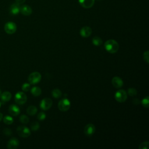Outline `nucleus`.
Listing matches in <instances>:
<instances>
[{"label":"nucleus","instance_id":"obj_23","mask_svg":"<svg viewBox=\"0 0 149 149\" xmlns=\"http://www.w3.org/2000/svg\"><path fill=\"white\" fill-rule=\"evenodd\" d=\"M141 104L145 108H148L149 107V97L147 96L141 100Z\"/></svg>","mask_w":149,"mask_h":149},{"label":"nucleus","instance_id":"obj_22","mask_svg":"<svg viewBox=\"0 0 149 149\" xmlns=\"http://www.w3.org/2000/svg\"><path fill=\"white\" fill-rule=\"evenodd\" d=\"M3 122L6 125H11L13 122V118L9 115H6L3 118Z\"/></svg>","mask_w":149,"mask_h":149},{"label":"nucleus","instance_id":"obj_34","mask_svg":"<svg viewBox=\"0 0 149 149\" xmlns=\"http://www.w3.org/2000/svg\"><path fill=\"white\" fill-rule=\"evenodd\" d=\"M2 101H0V108H1V105H2Z\"/></svg>","mask_w":149,"mask_h":149},{"label":"nucleus","instance_id":"obj_13","mask_svg":"<svg viewBox=\"0 0 149 149\" xmlns=\"http://www.w3.org/2000/svg\"><path fill=\"white\" fill-rule=\"evenodd\" d=\"M9 113L13 116H17L20 112V109L19 107L15 105V104H12L9 106V109H8Z\"/></svg>","mask_w":149,"mask_h":149},{"label":"nucleus","instance_id":"obj_8","mask_svg":"<svg viewBox=\"0 0 149 149\" xmlns=\"http://www.w3.org/2000/svg\"><path fill=\"white\" fill-rule=\"evenodd\" d=\"M52 105V101L49 98H45L41 101L40 107L42 110L46 111L49 109Z\"/></svg>","mask_w":149,"mask_h":149},{"label":"nucleus","instance_id":"obj_11","mask_svg":"<svg viewBox=\"0 0 149 149\" xmlns=\"http://www.w3.org/2000/svg\"><path fill=\"white\" fill-rule=\"evenodd\" d=\"M111 82H112V86L116 88H120L123 85V81L122 79L118 76L113 77L112 79Z\"/></svg>","mask_w":149,"mask_h":149},{"label":"nucleus","instance_id":"obj_28","mask_svg":"<svg viewBox=\"0 0 149 149\" xmlns=\"http://www.w3.org/2000/svg\"><path fill=\"white\" fill-rule=\"evenodd\" d=\"M22 89L23 91H25V92H27V91H29V90L30 89V83H24V84H23V85L22 86Z\"/></svg>","mask_w":149,"mask_h":149},{"label":"nucleus","instance_id":"obj_4","mask_svg":"<svg viewBox=\"0 0 149 149\" xmlns=\"http://www.w3.org/2000/svg\"><path fill=\"white\" fill-rule=\"evenodd\" d=\"M41 79V74L38 72H34L29 74L28 77V81L30 84H36L40 81Z\"/></svg>","mask_w":149,"mask_h":149},{"label":"nucleus","instance_id":"obj_15","mask_svg":"<svg viewBox=\"0 0 149 149\" xmlns=\"http://www.w3.org/2000/svg\"><path fill=\"white\" fill-rule=\"evenodd\" d=\"M20 5L15 2L12 4L9 8V12L13 15H16L20 12Z\"/></svg>","mask_w":149,"mask_h":149},{"label":"nucleus","instance_id":"obj_19","mask_svg":"<svg viewBox=\"0 0 149 149\" xmlns=\"http://www.w3.org/2000/svg\"><path fill=\"white\" fill-rule=\"evenodd\" d=\"M26 112L29 115H31V116H33V115H34L37 112V108L36 106L34 105H30L27 108V110H26Z\"/></svg>","mask_w":149,"mask_h":149},{"label":"nucleus","instance_id":"obj_12","mask_svg":"<svg viewBox=\"0 0 149 149\" xmlns=\"http://www.w3.org/2000/svg\"><path fill=\"white\" fill-rule=\"evenodd\" d=\"M92 33V29L88 26H84L80 30V34L82 37H88Z\"/></svg>","mask_w":149,"mask_h":149},{"label":"nucleus","instance_id":"obj_29","mask_svg":"<svg viewBox=\"0 0 149 149\" xmlns=\"http://www.w3.org/2000/svg\"><path fill=\"white\" fill-rule=\"evenodd\" d=\"M45 118H46V114L44 112H40L37 115V119L39 120L42 121L45 119Z\"/></svg>","mask_w":149,"mask_h":149},{"label":"nucleus","instance_id":"obj_6","mask_svg":"<svg viewBox=\"0 0 149 149\" xmlns=\"http://www.w3.org/2000/svg\"><path fill=\"white\" fill-rule=\"evenodd\" d=\"M15 101L16 104L19 105H23L27 101V95L23 92L19 91L16 93L15 95Z\"/></svg>","mask_w":149,"mask_h":149},{"label":"nucleus","instance_id":"obj_30","mask_svg":"<svg viewBox=\"0 0 149 149\" xmlns=\"http://www.w3.org/2000/svg\"><path fill=\"white\" fill-rule=\"evenodd\" d=\"M143 59L145 62H146L147 63H149V57H148V51L147 50L146 51L144 52L143 53Z\"/></svg>","mask_w":149,"mask_h":149},{"label":"nucleus","instance_id":"obj_16","mask_svg":"<svg viewBox=\"0 0 149 149\" xmlns=\"http://www.w3.org/2000/svg\"><path fill=\"white\" fill-rule=\"evenodd\" d=\"M20 12L24 16H29L32 13V9L31 8L27 5H23L20 6Z\"/></svg>","mask_w":149,"mask_h":149},{"label":"nucleus","instance_id":"obj_14","mask_svg":"<svg viewBox=\"0 0 149 149\" xmlns=\"http://www.w3.org/2000/svg\"><path fill=\"white\" fill-rule=\"evenodd\" d=\"M95 0H79V4L84 8H91L94 4Z\"/></svg>","mask_w":149,"mask_h":149},{"label":"nucleus","instance_id":"obj_24","mask_svg":"<svg viewBox=\"0 0 149 149\" xmlns=\"http://www.w3.org/2000/svg\"><path fill=\"white\" fill-rule=\"evenodd\" d=\"M19 120H20L21 123H22L23 124H27L29 121V118L26 115H22L20 116Z\"/></svg>","mask_w":149,"mask_h":149},{"label":"nucleus","instance_id":"obj_27","mask_svg":"<svg viewBox=\"0 0 149 149\" xmlns=\"http://www.w3.org/2000/svg\"><path fill=\"white\" fill-rule=\"evenodd\" d=\"M148 147H149V142L144 141L139 145V149H148Z\"/></svg>","mask_w":149,"mask_h":149},{"label":"nucleus","instance_id":"obj_33","mask_svg":"<svg viewBox=\"0 0 149 149\" xmlns=\"http://www.w3.org/2000/svg\"><path fill=\"white\" fill-rule=\"evenodd\" d=\"M2 118H3V114L1 112H0V122L1 121Z\"/></svg>","mask_w":149,"mask_h":149},{"label":"nucleus","instance_id":"obj_35","mask_svg":"<svg viewBox=\"0 0 149 149\" xmlns=\"http://www.w3.org/2000/svg\"><path fill=\"white\" fill-rule=\"evenodd\" d=\"M1 94H2V93H1V90H0V97H1Z\"/></svg>","mask_w":149,"mask_h":149},{"label":"nucleus","instance_id":"obj_2","mask_svg":"<svg viewBox=\"0 0 149 149\" xmlns=\"http://www.w3.org/2000/svg\"><path fill=\"white\" fill-rule=\"evenodd\" d=\"M114 97L116 101L118 102H123L127 100V93L124 90L119 89L115 92Z\"/></svg>","mask_w":149,"mask_h":149},{"label":"nucleus","instance_id":"obj_25","mask_svg":"<svg viewBox=\"0 0 149 149\" xmlns=\"http://www.w3.org/2000/svg\"><path fill=\"white\" fill-rule=\"evenodd\" d=\"M40 128V124L38 122L35 121L31 124V129L33 131H37Z\"/></svg>","mask_w":149,"mask_h":149},{"label":"nucleus","instance_id":"obj_31","mask_svg":"<svg viewBox=\"0 0 149 149\" xmlns=\"http://www.w3.org/2000/svg\"><path fill=\"white\" fill-rule=\"evenodd\" d=\"M3 133L6 136H10L12 135V132L11 129H9V128H5L3 130Z\"/></svg>","mask_w":149,"mask_h":149},{"label":"nucleus","instance_id":"obj_17","mask_svg":"<svg viewBox=\"0 0 149 149\" xmlns=\"http://www.w3.org/2000/svg\"><path fill=\"white\" fill-rule=\"evenodd\" d=\"M1 99L2 102L5 103L9 101L12 98V94L9 91H4L1 95Z\"/></svg>","mask_w":149,"mask_h":149},{"label":"nucleus","instance_id":"obj_18","mask_svg":"<svg viewBox=\"0 0 149 149\" xmlns=\"http://www.w3.org/2000/svg\"><path fill=\"white\" fill-rule=\"evenodd\" d=\"M31 93L35 97H37L41 95V89L37 86H34L31 88Z\"/></svg>","mask_w":149,"mask_h":149},{"label":"nucleus","instance_id":"obj_10","mask_svg":"<svg viewBox=\"0 0 149 149\" xmlns=\"http://www.w3.org/2000/svg\"><path fill=\"white\" fill-rule=\"evenodd\" d=\"M19 146V141L16 137L11 138L7 143V147L9 149H16Z\"/></svg>","mask_w":149,"mask_h":149},{"label":"nucleus","instance_id":"obj_26","mask_svg":"<svg viewBox=\"0 0 149 149\" xmlns=\"http://www.w3.org/2000/svg\"><path fill=\"white\" fill-rule=\"evenodd\" d=\"M137 91L136 89L132 87V88H128V90H127V94L130 96H132V97L134 96L137 94Z\"/></svg>","mask_w":149,"mask_h":149},{"label":"nucleus","instance_id":"obj_20","mask_svg":"<svg viewBox=\"0 0 149 149\" xmlns=\"http://www.w3.org/2000/svg\"><path fill=\"white\" fill-rule=\"evenodd\" d=\"M92 43L95 46H100L102 44V40L97 36H95L92 39Z\"/></svg>","mask_w":149,"mask_h":149},{"label":"nucleus","instance_id":"obj_32","mask_svg":"<svg viewBox=\"0 0 149 149\" xmlns=\"http://www.w3.org/2000/svg\"><path fill=\"white\" fill-rule=\"evenodd\" d=\"M15 1H16L15 2H16V3H19L20 5L26 1V0H15Z\"/></svg>","mask_w":149,"mask_h":149},{"label":"nucleus","instance_id":"obj_1","mask_svg":"<svg viewBox=\"0 0 149 149\" xmlns=\"http://www.w3.org/2000/svg\"><path fill=\"white\" fill-rule=\"evenodd\" d=\"M119 44L113 39H109L104 43V48L105 50L111 54L116 53L119 49Z\"/></svg>","mask_w":149,"mask_h":149},{"label":"nucleus","instance_id":"obj_9","mask_svg":"<svg viewBox=\"0 0 149 149\" xmlns=\"http://www.w3.org/2000/svg\"><path fill=\"white\" fill-rule=\"evenodd\" d=\"M95 127L92 123H88L86 125L84 128V133L87 136H91L95 132Z\"/></svg>","mask_w":149,"mask_h":149},{"label":"nucleus","instance_id":"obj_21","mask_svg":"<svg viewBox=\"0 0 149 149\" xmlns=\"http://www.w3.org/2000/svg\"><path fill=\"white\" fill-rule=\"evenodd\" d=\"M52 95L55 98H59L62 95V91L58 88H54L52 91Z\"/></svg>","mask_w":149,"mask_h":149},{"label":"nucleus","instance_id":"obj_3","mask_svg":"<svg viewBox=\"0 0 149 149\" xmlns=\"http://www.w3.org/2000/svg\"><path fill=\"white\" fill-rule=\"evenodd\" d=\"M58 107L61 111L66 112L70 107V102L68 98H63L59 101Z\"/></svg>","mask_w":149,"mask_h":149},{"label":"nucleus","instance_id":"obj_5","mask_svg":"<svg viewBox=\"0 0 149 149\" xmlns=\"http://www.w3.org/2000/svg\"><path fill=\"white\" fill-rule=\"evenodd\" d=\"M17 133L19 134V136L22 137H28L31 134V132L30 129L25 126H19L17 127L16 129Z\"/></svg>","mask_w":149,"mask_h":149},{"label":"nucleus","instance_id":"obj_7","mask_svg":"<svg viewBox=\"0 0 149 149\" xmlns=\"http://www.w3.org/2000/svg\"><path fill=\"white\" fill-rule=\"evenodd\" d=\"M4 30L7 34H12L15 33L17 30L16 24L13 22H8L5 24Z\"/></svg>","mask_w":149,"mask_h":149}]
</instances>
